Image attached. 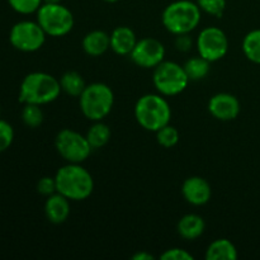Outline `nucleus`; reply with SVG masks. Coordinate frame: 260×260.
<instances>
[{"instance_id": "1", "label": "nucleus", "mask_w": 260, "mask_h": 260, "mask_svg": "<svg viewBox=\"0 0 260 260\" xmlns=\"http://www.w3.org/2000/svg\"><path fill=\"white\" fill-rule=\"evenodd\" d=\"M60 80L51 74L43 71H33L24 76L19 86V102L22 104L52 103L61 94Z\"/></svg>"}, {"instance_id": "2", "label": "nucleus", "mask_w": 260, "mask_h": 260, "mask_svg": "<svg viewBox=\"0 0 260 260\" xmlns=\"http://www.w3.org/2000/svg\"><path fill=\"white\" fill-rule=\"evenodd\" d=\"M57 192L70 201H84L94 190V179L81 164L68 162L56 172Z\"/></svg>"}, {"instance_id": "3", "label": "nucleus", "mask_w": 260, "mask_h": 260, "mask_svg": "<svg viewBox=\"0 0 260 260\" xmlns=\"http://www.w3.org/2000/svg\"><path fill=\"white\" fill-rule=\"evenodd\" d=\"M135 118L142 128L156 132L169 124L172 108L161 94H145L135 104Z\"/></svg>"}, {"instance_id": "4", "label": "nucleus", "mask_w": 260, "mask_h": 260, "mask_svg": "<svg viewBox=\"0 0 260 260\" xmlns=\"http://www.w3.org/2000/svg\"><path fill=\"white\" fill-rule=\"evenodd\" d=\"M202 10L197 3L190 0H177L168 5L161 14L162 25L172 35L190 33L198 27Z\"/></svg>"}, {"instance_id": "5", "label": "nucleus", "mask_w": 260, "mask_h": 260, "mask_svg": "<svg viewBox=\"0 0 260 260\" xmlns=\"http://www.w3.org/2000/svg\"><path fill=\"white\" fill-rule=\"evenodd\" d=\"M79 104L81 113L89 121H103L113 108V90L104 83H91L79 96Z\"/></svg>"}, {"instance_id": "6", "label": "nucleus", "mask_w": 260, "mask_h": 260, "mask_svg": "<svg viewBox=\"0 0 260 260\" xmlns=\"http://www.w3.org/2000/svg\"><path fill=\"white\" fill-rule=\"evenodd\" d=\"M37 22L50 37H62L73 30L75 19L69 8L61 3H43L37 10Z\"/></svg>"}, {"instance_id": "7", "label": "nucleus", "mask_w": 260, "mask_h": 260, "mask_svg": "<svg viewBox=\"0 0 260 260\" xmlns=\"http://www.w3.org/2000/svg\"><path fill=\"white\" fill-rule=\"evenodd\" d=\"M184 68L174 61H162L154 69L152 83L157 93L164 96H174L183 93L189 84Z\"/></svg>"}, {"instance_id": "8", "label": "nucleus", "mask_w": 260, "mask_h": 260, "mask_svg": "<svg viewBox=\"0 0 260 260\" xmlns=\"http://www.w3.org/2000/svg\"><path fill=\"white\" fill-rule=\"evenodd\" d=\"M56 151L68 162L81 164L91 154V146L86 136L71 128H63L56 135Z\"/></svg>"}, {"instance_id": "9", "label": "nucleus", "mask_w": 260, "mask_h": 260, "mask_svg": "<svg viewBox=\"0 0 260 260\" xmlns=\"http://www.w3.org/2000/svg\"><path fill=\"white\" fill-rule=\"evenodd\" d=\"M46 32L38 22L20 20L17 22L9 32V42L20 52H36L41 50L46 42Z\"/></svg>"}, {"instance_id": "10", "label": "nucleus", "mask_w": 260, "mask_h": 260, "mask_svg": "<svg viewBox=\"0 0 260 260\" xmlns=\"http://www.w3.org/2000/svg\"><path fill=\"white\" fill-rule=\"evenodd\" d=\"M198 55L208 60L210 62H216L226 56L229 51V38L221 28L210 27L203 28L196 40Z\"/></svg>"}, {"instance_id": "11", "label": "nucleus", "mask_w": 260, "mask_h": 260, "mask_svg": "<svg viewBox=\"0 0 260 260\" xmlns=\"http://www.w3.org/2000/svg\"><path fill=\"white\" fill-rule=\"evenodd\" d=\"M129 57L140 68L155 69L164 61L165 47L156 38L145 37L137 41Z\"/></svg>"}, {"instance_id": "12", "label": "nucleus", "mask_w": 260, "mask_h": 260, "mask_svg": "<svg viewBox=\"0 0 260 260\" xmlns=\"http://www.w3.org/2000/svg\"><path fill=\"white\" fill-rule=\"evenodd\" d=\"M240 102L230 93H217L208 101V112L218 121L229 122L240 114Z\"/></svg>"}, {"instance_id": "13", "label": "nucleus", "mask_w": 260, "mask_h": 260, "mask_svg": "<svg viewBox=\"0 0 260 260\" xmlns=\"http://www.w3.org/2000/svg\"><path fill=\"white\" fill-rule=\"evenodd\" d=\"M182 194L189 205L205 206L212 197V188L205 178L194 175L183 182Z\"/></svg>"}, {"instance_id": "14", "label": "nucleus", "mask_w": 260, "mask_h": 260, "mask_svg": "<svg viewBox=\"0 0 260 260\" xmlns=\"http://www.w3.org/2000/svg\"><path fill=\"white\" fill-rule=\"evenodd\" d=\"M45 215L51 223H63L70 216V200L58 192L48 196L45 202Z\"/></svg>"}, {"instance_id": "15", "label": "nucleus", "mask_w": 260, "mask_h": 260, "mask_svg": "<svg viewBox=\"0 0 260 260\" xmlns=\"http://www.w3.org/2000/svg\"><path fill=\"white\" fill-rule=\"evenodd\" d=\"M109 37H111V50L119 56H129L139 41L134 29L127 25L116 27L112 30Z\"/></svg>"}, {"instance_id": "16", "label": "nucleus", "mask_w": 260, "mask_h": 260, "mask_svg": "<svg viewBox=\"0 0 260 260\" xmlns=\"http://www.w3.org/2000/svg\"><path fill=\"white\" fill-rule=\"evenodd\" d=\"M81 46L86 55L91 57H98V56L104 55L111 48V37L104 30H91L84 36Z\"/></svg>"}, {"instance_id": "17", "label": "nucleus", "mask_w": 260, "mask_h": 260, "mask_svg": "<svg viewBox=\"0 0 260 260\" xmlns=\"http://www.w3.org/2000/svg\"><path fill=\"white\" fill-rule=\"evenodd\" d=\"M206 229V222L200 215L196 213H188L183 216L177 225L178 234L185 240H196L203 235Z\"/></svg>"}, {"instance_id": "18", "label": "nucleus", "mask_w": 260, "mask_h": 260, "mask_svg": "<svg viewBox=\"0 0 260 260\" xmlns=\"http://www.w3.org/2000/svg\"><path fill=\"white\" fill-rule=\"evenodd\" d=\"M238 256V249L229 239H217L206 250L207 260H235Z\"/></svg>"}, {"instance_id": "19", "label": "nucleus", "mask_w": 260, "mask_h": 260, "mask_svg": "<svg viewBox=\"0 0 260 260\" xmlns=\"http://www.w3.org/2000/svg\"><path fill=\"white\" fill-rule=\"evenodd\" d=\"M86 140L90 144L91 149H102L106 146L111 140V128L108 124L102 121H95L86 132Z\"/></svg>"}, {"instance_id": "20", "label": "nucleus", "mask_w": 260, "mask_h": 260, "mask_svg": "<svg viewBox=\"0 0 260 260\" xmlns=\"http://www.w3.org/2000/svg\"><path fill=\"white\" fill-rule=\"evenodd\" d=\"M61 90L70 96L79 98L85 89L86 84L78 71H66L60 78Z\"/></svg>"}, {"instance_id": "21", "label": "nucleus", "mask_w": 260, "mask_h": 260, "mask_svg": "<svg viewBox=\"0 0 260 260\" xmlns=\"http://www.w3.org/2000/svg\"><path fill=\"white\" fill-rule=\"evenodd\" d=\"M211 63L208 60L203 58L202 56H193L189 60L185 61V63L183 65L184 68L185 74L188 75L189 80L192 81H198L205 79L206 76L210 74L211 71Z\"/></svg>"}, {"instance_id": "22", "label": "nucleus", "mask_w": 260, "mask_h": 260, "mask_svg": "<svg viewBox=\"0 0 260 260\" xmlns=\"http://www.w3.org/2000/svg\"><path fill=\"white\" fill-rule=\"evenodd\" d=\"M243 52L249 61L260 65V29H253L244 37Z\"/></svg>"}, {"instance_id": "23", "label": "nucleus", "mask_w": 260, "mask_h": 260, "mask_svg": "<svg viewBox=\"0 0 260 260\" xmlns=\"http://www.w3.org/2000/svg\"><path fill=\"white\" fill-rule=\"evenodd\" d=\"M20 117H22L23 123L29 128H37L43 123V119H45L43 111L41 109V106H37V104H24Z\"/></svg>"}, {"instance_id": "24", "label": "nucleus", "mask_w": 260, "mask_h": 260, "mask_svg": "<svg viewBox=\"0 0 260 260\" xmlns=\"http://www.w3.org/2000/svg\"><path fill=\"white\" fill-rule=\"evenodd\" d=\"M156 140L160 146L165 149H172L179 142V131L169 123L156 131Z\"/></svg>"}, {"instance_id": "25", "label": "nucleus", "mask_w": 260, "mask_h": 260, "mask_svg": "<svg viewBox=\"0 0 260 260\" xmlns=\"http://www.w3.org/2000/svg\"><path fill=\"white\" fill-rule=\"evenodd\" d=\"M8 3L14 12L23 15H29L37 13L41 5L43 4V0H8Z\"/></svg>"}, {"instance_id": "26", "label": "nucleus", "mask_w": 260, "mask_h": 260, "mask_svg": "<svg viewBox=\"0 0 260 260\" xmlns=\"http://www.w3.org/2000/svg\"><path fill=\"white\" fill-rule=\"evenodd\" d=\"M197 4L202 12L216 18L222 17L226 9V0H197Z\"/></svg>"}, {"instance_id": "27", "label": "nucleus", "mask_w": 260, "mask_h": 260, "mask_svg": "<svg viewBox=\"0 0 260 260\" xmlns=\"http://www.w3.org/2000/svg\"><path fill=\"white\" fill-rule=\"evenodd\" d=\"M14 141V128L9 122L0 118V152H4Z\"/></svg>"}, {"instance_id": "28", "label": "nucleus", "mask_w": 260, "mask_h": 260, "mask_svg": "<svg viewBox=\"0 0 260 260\" xmlns=\"http://www.w3.org/2000/svg\"><path fill=\"white\" fill-rule=\"evenodd\" d=\"M37 192L40 194L48 197V196L53 194L57 192V187H56V179L55 177H42L37 183Z\"/></svg>"}, {"instance_id": "29", "label": "nucleus", "mask_w": 260, "mask_h": 260, "mask_svg": "<svg viewBox=\"0 0 260 260\" xmlns=\"http://www.w3.org/2000/svg\"><path fill=\"white\" fill-rule=\"evenodd\" d=\"M161 260H193L194 256L187 251L185 249L182 248H172L165 250L164 253L160 255Z\"/></svg>"}, {"instance_id": "30", "label": "nucleus", "mask_w": 260, "mask_h": 260, "mask_svg": "<svg viewBox=\"0 0 260 260\" xmlns=\"http://www.w3.org/2000/svg\"><path fill=\"white\" fill-rule=\"evenodd\" d=\"M174 45L178 51L180 52H188L190 51L193 46V40L189 36V33H184V35H177L175 36Z\"/></svg>"}, {"instance_id": "31", "label": "nucleus", "mask_w": 260, "mask_h": 260, "mask_svg": "<svg viewBox=\"0 0 260 260\" xmlns=\"http://www.w3.org/2000/svg\"><path fill=\"white\" fill-rule=\"evenodd\" d=\"M132 259L134 260H154L155 256L152 254L147 253V251H140V253H136L132 255Z\"/></svg>"}, {"instance_id": "32", "label": "nucleus", "mask_w": 260, "mask_h": 260, "mask_svg": "<svg viewBox=\"0 0 260 260\" xmlns=\"http://www.w3.org/2000/svg\"><path fill=\"white\" fill-rule=\"evenodd\" d=\"M43 3H50V4H55V3H61V0H43Z\"/></svg>"}, {"instance_id": "33", "label": "nucleus", "mask_w": 260, "mask_h": 260, "mask_svg": "<svg viewBox=\"0 0 260 260\" xmlns=\"http://www.w3.org/2000/svg\"><path fill=\"white\" fill-rule=\"evenodd\" d=\"M103 2H106V3H116V2H118V0H103Z\"/></svg>"}, {"instance_id": "34", "label": "nucleus", "mask_w": 260, "mask_h": 260, "mask_svg": "<svg viewBox=\"0 0 260 260\" xmlns=\"http://www.w3.org/2000/svg\"><path fill=\"white\" fill-rule=\"evenodd\" d=\"M0 117H2V106H0Z\"/></svg>"}]
</instances>
